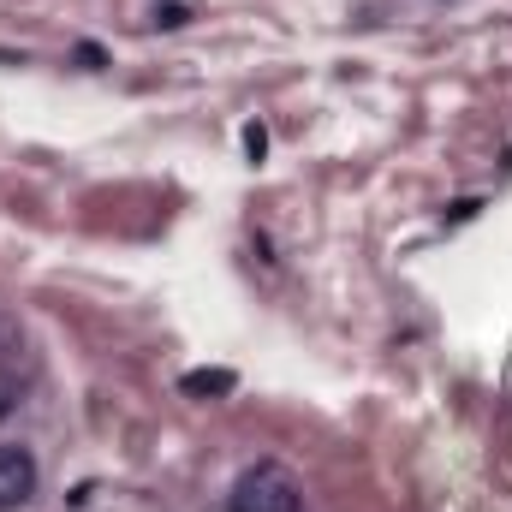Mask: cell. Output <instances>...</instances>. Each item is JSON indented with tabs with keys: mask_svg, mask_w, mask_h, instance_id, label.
Listing matches in <instances>:
<instances>
[{
	"mask_svg": "<svg viewBox=\"0 0 512 512\" xmlns=\"http://www.w3.org/2000/svg\"><path fill=\"white\" fill-rule=\"evenodd\" d=\"M227 512H304V489L286 465L274 459H256L251 471H239L233 495H227Z\"/></svg>",
	"mask_w": 512,
	"mask_h": 512,
	"instance_id": "1",
	"label": "cell"
},
{
	"mask_svg": "<svg viewBox=\"0 0 512 512\" xmlns=\"http://www.w3.org/2000/svg\"><path fill=\"white\" fill-rule=\"evenodd\" d=\"M30 495H36V453L6 441L0 447V512H18Z\"/></svg>",
	"mask_w": 512,
	"mask_h": 512,
	"instance_id": "2",
	"label": "cell"
},
{
	"mask_svg": "<svg viewBox=\"0 0 512 512\" xmlns=\"http://www.w3.org/2000/svg\"><path fill=\"white\" fill-rule=\"evenodd\" d=\"M179 387L203 399V393H233V387H239V376H233V370H191V376H185Z\"/></svg>",
	"mask_w": 512,
	"mask_h": 512,
	"instance_id": "3",
	"label": "cell"
},
{
	"mask_svg": "<svg viewBox=\"0 0 512 512\" xmlns=\"http://www.w3.org/2000/svg\"><path fill=\"white\" fill-rule=\"evenodd\" d=\"M18 393H24V382H18V370L12 364H0V417L18 405Z\"/></svg>",
	"mask_w": 512,
	"mask_h": 512,
	"instance_id": "4",
	"label": "cell"
},
{
	"mask_svg": "<svg viewBox=\"0 0 512 512\" xmlns=\"http://www.w3.org/2000/svg\"><path fill=\"white\" fill-rule=\"evenodd\" d=\"M245 149H251V161H262V155H268V131H262V126H245Z\"/></svg>",
	"mask_w": 512,
	"mask_h": 512,
	"instance_id": "5",
	"label": "cell"
},
{
	"mask_svg": "<svg viewBox=\"0 0 512 512\" xmlns=\"http://www.w3.org/2000/svg\"><path fill=\"white\" fill-rule=\"evenodd\" d=\"M185 18H191V12H185V6H161V12H155V24H161V30H179V24H185Z\"/></svg>",
	"mask_w": 512,
	"mask_h": 512,
	"instance_id": "6",
	"label": "cell"
}]
</instances>
